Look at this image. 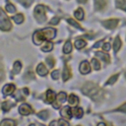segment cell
Returning <instances> with one entry per match:
<instances>
[{
    "label": "cell",
    "instance_id": "cell-1",
    "mask_svg": "<svg viewBox=\"0 0 126 126\" xmlns=\"http://www.w3.org/2000/svg\"><path fill=\"white\" fill-rule=\"evenodd\" d=\"M83 93L85 94H88L89 96H91L94 100H100L103 96V92L101 89H99L98 87H96L94 83H87L83 89H82Z\"/></svg>",
    "mask_w": 126,
    "mask_h": 126
},
{
    "label": "cell",
    "instance_id": "cell-2",
    "mask_svg": "<svg viewBox=\"0 0 126 126\" xmlns=\"http://www.w3.org/2000/svg\"><path fill=\"white\" fill-rule=\"evenodd\" d=\"M45 12H46V8L43 5H37L34 8V17H35L37 22L42 23V22H44L46 20Z\"/></svg>",
    "mask_w": 126,
    "mask_h": 126
},
{
    "label": "cell",
    "instance_id": "cell-3",
    "mask_svg": "<svg viewBox=\"0 0 126 126\" xmlns=\"http://www.w3.org/2000/svg\"><path fill=\"white\" fill-rule=\"evenodd\" d=\"M12 25L10 23V20L8 19V17L5 15L4 11L1 10V18H0V29L4 32L6 31H9L11 29Z\"/></svg>",
    "mask_w": 126,
    "mask_h": 126
},
{
    "label": "cell",
    "instance_id": "cell-4",
    "mask_svg": "<svg viewBox=\"0 0 126 126\" xmlns=\"http://www.w3.org/2000/svg\"><path fill=\"white\" fill-rule=\"evenodd\" d=\"M40 34H41V37L43 39H48V40H51L55 37L56 35V31L52 28H46L42 31H40Z\"/></svg>",
    "mask_w": 126,
    "mask_h": 126
},
{
    "label": "cell",
    "instance_id": "cell-5",
    "mask_svg": "<svg viewBox=\"0 0 126 126\" xmlns=\"http://www.w3.org/2000/svg\"><path fill=\"white\" fill-rule=\"evenodd\" d=\"M65 100H66V94L63 93V92L59 93V94L56 95L55 100L53 101V107H54V108H59L60 105H61Z\"/></svg>",
    "mask_w": 126,
    "mask_h": 126
},
{
    "label": "cell",
    "instance_id": "cell-6",
    "mask_svg": "<svg viewBox=\"0 0 126 126\" xmlns=\"http://www.w3.org/2000/svg\"><path fill=\"white\" fill-rule=\"evenodd\" d=\"M19 112H20L22 115H29V114H31V113L32 112V107H31L29 104L23 103V104H21L20 107H19Z\"/></svg>",
    "mask_w": 126,
    "mask_h": 126
},
{
    "label": "cell",
    "instance_id": "cell-7",
    "mask_svg": "<svg viewBox=\"0 0 126 126\" xmlns=\"http://www.w3.org/2000/svg\"><path fill=\"white\" fill-rule=\"evenodd\" d=\"M102 25H103L106 29L112 30V29H114V28L117 27V25H118V20H116V19L106 20V21H103V22H102Z\"/></svg>",
    "mask_w": 126,
    "mask_h": 126
},
{
    "label": "cell",
    "instance_id": "cell-8",
    "mask_svg": "<svg viewBox=\"0 0 126 126\" xmlns=\"http://www.w3.org/2000/svg\"><path fill=\"white\" fill-rule=\"evenodd\" d=\"M60 113H61V115H62L64 118H66V119H71V118H72V114H73V109H71L70 106H65V107L62 108V110H61Z\"/></svg>",
    "mask_w": 126,
    "mask_h": 126
},
{
    "label": "cell",
    "instance_id": "cell-9",
    "mask_svg": "<svg viewBox=\"0 0 126 126\" xmlns=\"http://www.w3.org/2000/svg\"><path fill=\"white\" fill-rule=\"evenodd\" d=\"M91 71V66L88 61H83L80 64V72L82 74H88Z\"/></svg>",
    "mask_w": 126,
    "mask_h": 126
},
{
    "label": "cell",
    "instance_id": "cell-10",
    "mask_svg": "<svg viewBox=\"0 0 126 126\" xmlns=\"http://www.w3.org/2000/svg\"><path fill=\"white\" fill-rule=\"evenodd\" d=\"M14 91H15V86H14L13 84H8V85H6V86L3 88L2 93H3L4 95H9V94H11Z\"/></svg>",
    "mask_w": 126,
    "mask_h": 126
},
{
    "label": "cell",
    "instance_id": "cell-11",
    "mask_svg": "<svg viewBox=\"0 0 126 126\" xmlns=\"http://www.w3.org/2000/svg\"><path fill=\"white\" fill-rule=\"evenodd\" d=\"M36 72L39 76H45L48 71H47V69H46V67L44 66L43 63H39L36 67Z\"/></svg>",
    "mask_w": 126,
    "mask_h": 126
},
{
    "label": "cell",
    "instance_id": "cell-12",
    "mask_svg": "<svg viewBox=\"0 0 126 126\" xmlns=\"http://www.w3.org/2000/svg\"><path fill=\"white\" fill-rule=\"evenodd\" d=\"M32 40H33V42L35 43V44H40L42 41H43V38L41 37V34H40V31H37V32H35L34 33H33V35H32Z\"/></svg>",
    "mask_w": 126,
    "mask_h": 126
},
{
    "label": "cell",
    "instance_id": "cell-13",
    "mask_svg": "<svg viewBox=\"0 0 126 126\" xmlns=\"http://www.w3.org/2000/svg\"><path fill=\"white\" fill-rule=\"evenodd\" d=\"M55 98H56L55 93L53 91H51V90H48L46 92V101L48 103H51V102H53L55 100Z\"/></svg>",
    "mask_w": 126,
    "mask_h": 126
},
{
    "label": "cell",
    "instance_id": "cell-14",
    "mask_svg": "<svg viewBox=\"0 0 126 126\" xmlns=\"http://www.w3.org/2000/svg\"><path fill=\"white\" fill-rule=\"evenodd\" d=\"M95 55H96L98 58H100L102 61L106 62V63H109V61H110L109 55L106 54V53H103V52H101V51H97V52H95Z\"/></svg>",
    "mask_w": 126,
    "mask_h": 126
},
{
    "label": "cell",
    "instance_id": "cell-15",
    "mask_svg": "<svg viewBox=\"0 0 126 126\" xmlns=\"http://www.w3.org/2000/svg\"><path fill=\"white\" fill-rule=\"evenodd\" d=\"M71 70H70V68L67 66V65H65L64 66V69H63V74H62V78H63V81H67L70 77H71Z\"/></svg>",
    "mask_w": 126,
    "mask_h": 126
},
{
    "label": "cell",
    "instance_id": "cell-16",
    "mask_svg": "<svg viewBox=\"0 0 126 126\" xmlns=\"http://www.w3.org/2000/svg\"><path fill=\"white\" fill-rule=\"evenodd\" d=\"M68 102H69L70 105H76L79 102V98L75 94H70L69 97H68Z\"/></svg>",
    "mask_w": 126,
    "mask_h": 126
},
{
    "label": "cell",
    "instance_id": "cell-17",
    "mask_svg": "<svg viewBox=\"0 0 126 126\" xmlns=\"http://www.w3.org/2000/svg\"><path fill=\"white\" fill-rule=\"evenodd\" d=\"M71 51H72V43H71L70 40H67V41L65 42V44H64L63 52H64L65 54H68V53H70Z\"/></svg>",
    "mask_w": 126,
    "mask_h": 126
},
{
    "label": "cell",
    "instance_id": "cell-18",
    "mask_svg": "<svg viewBox=\"0 0 126 126\" xmlns=\"http://www.w3.org/2000/svg\"><path fill=\"white\" fill-rule=\"evenodd\" d=\"M105 6V0H94V8L96 10H101Z\"/></svg>",
    "mask_w": 126,
    "mask_h": 126
},
{
    "label": "cell",
    "instance_id": "cell-19",
    "mask_svg": "<svg viewBox=\"0 0 126 126\" xmlns=\"http://www.w3.org/2000/svg\"><path fill=\"white\" fill-rule=\"evenodd\" d=\"M74 16L76 17V19H78V20H83L84 19V11H83V9L82 8H79V9H77L75 12H74Z\"/></svg>",
    "mask_w": 126,
    "mask_h": 126
},
{
    "label": "cell",
    "instance_id": "cell-20",
    "mask_svg": "<svg viewBox=\"0 0 126 126\" xmlns=\"http://www.w3.org/2000/svg\"><path fill=\"white\" fill-rule=\"evenodd\" d=\"M52 48H53V44H52V42H50V41H46V42L43 44V46L41 47V50L47 52V51H51Z\"/></svg>",
    "mask_w": 126,
    "mask_h": 126
},
{
    "label": "cell",
    "instance_id": "cell-21",
    "mask_svg": "<svg viewBox=\"0 0 126 126\" xmlns=\"http://www.w3.org/2000/svg\"><path fill=\"white\" fill-rule=\"evenodd\" d=\"M73 115L76 118H81L83 116V109L81 107H75L73 109Z\"/></svg>",
    "mask_w": 126,
    "mask_h": 126
},
{
    "label": "cell",
    "instance_id": "cell-22",
    "mask_svg": "<svg viewBox=\"0 0 126 126\" xmlns=\"http://www.w3.org/2000/svg\"><path fill=\"white\" fill-rule=\"evenodd\" d=\"M21 69H22V64H21V62H20V61H16V62L14 63L13 73H14V74H18V73H20Z\"/></svg>",
    "mask_w": 126,
    "mask_h": 126
},
{
    "label": "cell",
    "instance_id": "cell-23",
    "mask_svg": "<svg viewBox=\"0 0 126 126\" xmlns=\"http://www.w3.org/2000/svg\"><path fill=\"white\" fill-rule=\"evenodd\" d=\"M1 126H16V122L12 119H4L1 122Z\"/></svg>",
    "mask_w": 126,
    "mask_h": 126
},
{
    "label": "cell",
    "instance_id": "cell-24",
    "mask_svg": "<svg viewBox=\"0 0 126 126\" xmlns=\"http://www.w3.org/2000/svg\"><path fill=\"white\" fill-rule=\"evenodd\" d=\"M121 47V40L119 37H116L115 40H114V44H113V49L115 52H117Z\"/></svg>",
    "mask_w": 126,
    "mask_h": 126
},
{
    "label": "cell",
    "instance_id": "cell-25",
    "mask_svg": "<svg viewBox=\"0 0 126 126\" xmlns=\"http://www.w3.org/2000/svg\"><path fill=\"white\" fill-rule=\"evenodd\" d=\"M116 6L117 8L126 11V0H116Z\"/></svg>",
    "mask_w": 126,
    "mask_h": 126
},
{
    "label": "cell",
    "instance_id": "cell-26",
    "mask_svg": "<svg viewBox=\"0 0 126 126\" xmlns=\"http://www.w3.org/2000/svg\"><path fill=\"white\" fill-rule=\"evenodd\" d=\"M17 24H21V23H23V21H24V16L22 15V14H17V15H15V16H13V18H12Z\"/></svg>",
    "mask_w": 126,
    "mask_h": 126
},
{
    "label": "cell",
    "instance_id": "cell-27",
    "mask_svg": "<svg viewBox=\"0 0 126 126\" xmlns=\"http://www.w3.org/2000/svg\"><path fill=\"white\" fill-rule=\"evenodd\" d=\"M86 44H87V42H86L85 40H83V39H78V40H76V41H75V46H76L78 49L83 48Z\"/></svg>",
    "mask_w": 126,
    "mask_h": 126
},
{
    "label": "cell",
    "instance_id": "cell-28",
    "mask_svg": "<svg viewBox=\"0 0 126 126\" xmlns=\"http://www.w3.org/2000/svg\"><path fill=\"white\" fill-rule=\"evenodd\" d=\"M12 106H13V103H11V101H4L2 103V109H3V111L9 110Z\"/></svg>",
    "mask_w": 126,
    "mask_h": 126
},
{
    "label": "cell",
    "instance_id": "cell-29",
    "mask_svg": "<svg viewBox=\"0 0 126 126\" xmlns=\"http://www.w3.org/2000/svg\"><path fill=\"white\" fill-rule=\"evenodd\" d=\"M37 116H38L40 119L45 120V119L48 117V111H47V110H42V111H40V112L37 113Z\"/></svg>",
    "mask_w": 126,
    "mask_h": 126
},
{
    "label": "cell",
    "instance_id": "cell-30",
    "mask_svg": "<svg viewBox=\"0 0 126 126\" xmlns=\"http://www.w3.org/2000/svg\"><path fill=\"white\" fill-rule=\"evenodd\" d=\"M92 66H93V68H94V70H99V69H100V64H99V62H98L96 59H94V58L92 59Z\"/></svg>",
    "mask_w": 126,
    "mask_h": 126
},
{
    "label": "cell",
    "instance_id": "cell-31",
    "mask_svg": "<svg viewBox=\"0 0 126 126\" xmlns=\"http://www.w3.org/2000/svg\"><path fill=\"white\" fill-rule=\"evenodd\" d=\"M6 10H7L8 13H15V12H16L15 6H14L13 4H11V3H7V5H6Z\"/></svg>",
    "mask_w": 126,
    "mask_h": 126
},
{
    "label": "cell",
    "instance_id": "cell-32",
    "mask_svg": "<svg viewBox=\"0 0 126 126\" xmlns=\"http://www.w3.org/2000/svg\"><path fill=\"white\" fill-rule=\"evenodd\" d=\"M68 23H69L71 26H73V27H75V28H77V29H79V30H83L82 27H81L76 21H74L73 19H68Z\"/></svg>",
    "mask_w": 126,
    "mask_h": 126
},
{
    "label": "cell",
    "instance_id": "cell-33",
    "mask_svg": "<svg viewBox=\"0 0 126 126\" xmlns=\"http://www.w3.org/2000/svg\"><path fill=\"white\" fill-rule=\"evenodd\" d=\"M117 79H118V74H116V75H113L112 77H110L109 78V80L107 81V85H112V84H114L116 81H117Z\"/></svg>",
    "mask_w": 126,
    "mask_h": 126
},
{
    "label": "cell",
    "instance_id": "cell-34",
    "mask_svg": "<svg viewBox=\"0 0 126 126\" xmlns=\"http://www.w3.org/2000/svg\"><path fill=\"white\" fill-rule=\"evenodd\" d=\"M46 63H47V66H48L49 68H52L53 65H54V59H53L51 56H49V57L46 58Z\"/></svg>",
    "mask_w": 126,
    "mask_h": 126
},
{
    "label": "cell",
    "instance_id": "cell-35",
    "mask_svg": "<svg viewBox=\"0 0 126 126\" xmlns=\"http://www.w3.org/2000/svg\"><path fill=\"white\" fill-rule=\"evenodd\" d=\"M51 77H52V79L57 80V79L59 78V71H58V70H54V71L51 73Z\"/></svg>",
    "mask_w": 126,
    "mask_h": 126
},
{
    "label": "cell",
    "instance_id": "cell-36",
    "mask_svg": "<svg viewBox=\"0 0 126 126\" xmlns=\"http://www.w3.org/2000/svg\"><path fill=\"white\" fill-rule=\"evenodd\" d=\"M58 23H59V18H58V17H54V18H52V19H51V21L49 22V24H50V25H52V26L57 25Z\"/></svg>",
    "mask_w": 126,
    "mask_h": 126
},
{
    "label": "cell",
    "instance_id": "cell-37",
    "mask_svg": "<svg viewBox=\"0 0 126 126\" xmlns=\"http://www.w3.org/2000/svg\"><path fill=\"white\" fill-rule=\"evenodd\" d=\"M58 126H69V124L65 121V120H63V119H60L59 121H58Z\"/></svg>",
    "mask_w": 126,
    "mask_h": 126
},
{
    "label": "cell",
    "instance_id": "cell-38",
    "mask_svg": "<svg viewBox=\"0 0 126 126\" xmlns=\"http://www.w3.org/2000/svg\"><path fill=\"white\" fill-rule=\"evenodd\" d=\"M102 49H103L104 51H108V50L110 49V43H108V42L104 43L103 46H102Z\"/></svg>",
    "mask_w": 126,
    "mask_h": 126
},
{
    "label": "cell",
    "instance_id": "cell-39",
    "mask_svg": "<svg viewBox=\"0 0 126 126\" xmlns=\"http://www.w3.org/2000/svg\"><path fill=\"white\" fill-rule=\"evenodd\" d=\"M20 2H22L26 7H28V6H29L32 1V0H20Z\"/></svg>",
    "mask_w": 126,
    "mask_h": 126
},
{
    "label": "cell",
    "instance_id": "cell-40",
    "mask_svg": "<svg viewBox=\"0 0 126 126\" xmlns=\"http://www.w3.org/2000/svg\"><path fill=\"white\" fill-rule=\"evenodd\" d=\"M117 110H119V111H122V112H126V103H124V104H122Z\"/></svg>",
    "mask_w": 126,
    "mask_h": 126
},
{
    "label": "cell",
    "instance_id": "cell-41",
    "mask_svg": "<svg viewBox=\"0 0 126 126\" xmlns=\"http://www.w3.org/2000/svg\"><path fill=\"white\" fill-rule=\"evenodd\" d=\"M102 44V40H100V41H98V42H96L94 45V47H98L99 45H101Z\"/></svg>",
    "mask_w": 126,
    "mask_h": 126
},
{
    "label": "cell",
    "instance_id": "cell-42",
    "mask_svg": "<svg viewBox=\"0 0 126 126\" xmlns=\"http://www.w3.org/2000/svg\"><path fill=\"white\" fill-rule=\"evenodd\" d=\"M49 126H58V123L56 121H52V122H50Z\"/></svg>",
    "mask_w": 126,
    "mask_h": 126
},
{
    "label": "cell",
    "instance_id": "cell-43",
    "mask_svg": "<svg viewBox=\"0 0 126 126\" xmlns=\"http://www.w3.org/2000/svg\"><path fill=\"white\" fill-rule=\"evenodd\" d=\"M97 126H106V125H105V123L100 122V123H98V124H97Z\"/></svg>",
    "mask_w": 126,
    "mask_h": 126
},
{
    "label": "cell",
    "instance_id": "cell-44",
    "mask_svg": "<svg viewBox=\"0 0 126 126\" xmlns=\"http://www.w3.org/2000/svg\"><path fill=\"white\" fill-rule=\"evenodd\" d=\"M78 2H80V3H86L87 0H78Z\"/></svg>",
    "mask_w": 126,
    "mask_h": 126
},
{
    "label": "cell",
    "instance_id": "cell-45",
    "mask_svg": "<svg viewBox=\"0 0 126 126\" xmlns=\"http://www.w3.org/2000/svg\"><path fill=\"white\" fill-rule=\"evenodd\" d=\"M30 126H35V125H34V124H31Z\"/></svg>",
    "mask_w": 126,
    "mask_h": 126
},
{
    "label": "cell",
    "instance_id": "cell-46",
    "mask_svg": "<svg viewBox=\"0 0 126 126\" xmlns=\"http://www.w3.org/2000/svg\"><path fill=\"white\" fill-rule=\"evenodd\" d=\"M39 126H44V125H39Z\"/></svg>",
    "mask_w": 126,
    "mask_h": 126
},
{
    "label": "cell",
    "instance_id": "cell-47",
    "mask_svg": "<svg viewBox=\"0 0 126 126\" xmlns=\"http://www.w3.org/2000/svg\"><path fill=\"white\" fill-rule=\"evenodd\" d=\"M125 77H126V72H125Z\"/></svg>",
    "mask_w": 126,
    "mask_h": 126
}]
</instances>
